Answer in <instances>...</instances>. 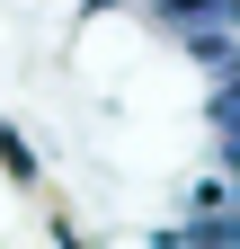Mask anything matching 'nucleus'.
Masks as SVG:
<instances>
[{"instance_id":"nucleus-1","label":"nucleus","mask_w":240,"mask_h":249,"mask_svg":"<svg viewBox=\"0 0 240 249\" xmlns=\"http://www.w3.org/2000/svg\"><path fill=\"white\" fill-rule=\"evenodd\" d=\"M205 124H214L223 160H240V62H231V71H214V98H205Z\"/></svg>"}]
</instances>
